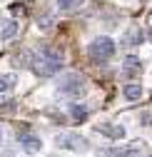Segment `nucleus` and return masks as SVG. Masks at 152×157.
I'll list each match as a JSON object with an SVG mask.
<instances>
[{
	"mask_svg": "<svg viewBox=\"0 0 152 157\" xmlns=\"http://www.w3.org/2000/svg\"><path fill=\"white\" fill-rule=\"evenodd\" d=\"M63 67V52L58 48H40L37 50V55L30 60V70L37 75V77H52L55 72H60Z\"/></svg>",
	"mask_w": 152,
	"mask_h": 157,
	"instance_id": "obj_1",
	"label": "nucleus"
},
{
	"mask_svg": "<svg viewBox=\"0 0 152 157\" xmlns=\"http://www.w3.org/2000/svg\"><path fill=\"white\" fill-rule=\"evenodd\" d=\"M87 55L92 63H107L110 57H115V43L110 37H95V40L87 45Z\"/></svg>",
	"mask_w": 152,
	"mask_h": 157,
	"instance_id": "obj_2",
	"label": "nucleus"
},
{
	"mask_svg": "<svg viewBox=\"0 0 152 157\" xmlns=\"http://www.w3.org/2000/svg\"><path fill=\"white\" fill-rule=\"evenodd\" d=\"M85 90H87V85H85V80H82V75H78V72L63 75L60 87H58V92H60V95H67V97H82Z\"/></svg>",
	"mask_w": 152,
	"mask_h": 157,
	"instance_id": "obj_3",
	"label": "nucleus"
},
{
	"mask_svg": "<svg viewBox=\"0 0 152 157\" xmlns=\"http://www.w3.org/2000/svg\"><path fill=\"white\" fill-rule=\"evenodd\" d=\"M55 142H58V147H63V150H72V152H87V150H90V142L85 140V137L75 135V132H65V135H60Z\"/></svg>",
	"mask_w": 152,
	"mask_h": 157,
	"instance_id": "obj_4",
	"label": "nucleus"
},
{
	"mask_svg": "<svg viewBox=\"0 0 152 157\" xmlns=\"http://www.w3.org/2000/svg\"><path fill=\"white\" fill-rule=\"evenodd\" d=\"M97 132L105 135V137H110V140H122V137H125V127L122 125H110V122L97 125Z\"/></svg>",
	"mask_w": 152,
	"mask_h": 157,
	"instance_id": "obj_5",
	"label": "nucleus"
},
{
	"mask_svg": "<svg viewBox=\"0 0 152 157\" xmlns=\"http://www.w3.org/2000/svg\"><path fill=\"white\" fill-rule=\"evenodd\" d=\"M17 140H20L23 150H25V152H30V155H35V152H40V147H43V142H40V137H35V135H20V137H17Z\"/></svg>",
	"mask_w": 152,
	"mask_h": 157,
	"instance_id": "obj_6",
	"label": "nucleus"
},
{
	"mask_svg": "<svg viewBox=\"0 0 152 157\" xmlns=\"http://www.w3.org/2000/svg\"><path fill=\"white\" fill-rule=\"evenodd\" d=\"M122 70L127 75H137V72H142V60H140L137 55H127L125 60H122Z\"/></svg>",
	"mask_w": 152,
	"mask_h": 157,
	"instance_id": "obj_7",
	"label": "nucleus"
},
{
	"mask_svg": "<svg viewBox=\"0 0 152 157\" xmlns=\"http://www.w3.org/2000/svg\"><path fill=\"white\" fill-rule=\"evenodd\" d=\"M70 115H72L75 122H85L87 115H90V110H87L85 105H78V102H75V105H70Z\"/></svg>",
	"mask_w": 152,
	"mask_h": 157,
	"instance_id": "obj_8",
	"label": "nucleus"
},
{
	"mask_svg": "<svg viewBox=\"0 0 152 157\" xmlns=\"http://www.w3.org/2000/svg\"><path fill=\"white\" fill-rule=\"evenodd\" d=\"M142 40H145V33H142L140 28H130V30H127V37H125L127 45H140Z\"/></svg>",
	"mask_w": 152,
	"mask_h": 157,
	"instance_id": "obj_9",
	"label": "nucleus"
},
{
	"mask_svg": "<svg viewBox=\"0 0 152 157\" xmlns=\"http://www.w3.org/2000/svg\"><path fill=\"white\" fill-rule=\"evenodd\" d=\"M15 35H17V23L15 20H8L3 25V30H0V37H3V40H13Z\"/></svg>",
	"mask_w": 152,
	"mask_h": 157,
	"instance_id": "obj_10",
	"label": "nucleus"
},
{
	"mask_svg": "<svg viewBox=\"0 0 152 157\" xmlns=\"http://www.w3.org/2000/svg\"><path fill=\"white\" fill-rule=\"evenodd\" d=\"M122 95L127 97L130 102H135V100H140V97H142V87H140V85H125Z\"/></svg>",
	"mask_w": 152,
	"mask_h": 157,
	"instance_id": "obj_11",
	"label": "nucleus"
},
{
	"mask_svg": "<svg viewBox=\"0 0 152 157\" xmlns=\"http://www.w3.org/2000/svg\"><path fill=\"white\" fill-rule=\"evenodd\" d=\"M15 85V75H0V92H8Z\"/></svg>",
	"mask_w": 152,
	"mask_h": 157,
	"instance_id": "obj_12",
	"label": "nucleus"
},
{
	"mask_svg": "<svg viewBox=\"0 0 152 157\" xmlns=\"http://www.w3.org/2000/svg\"><path fill=\"white\" fill-rule=\"evenodd\" d=\"M28 57H30V52H25V50L17 52V55H15V65H17V67H30V60H28Z\"/></svg>",
	"mask_w": 152,
	"mask_h": 157,
	"instance_id": "obj_13",
	"label": "nucleus"
},
{
	"mask_svg": "<svg viewBox=\"0 0 152 157\" xmlns=\"http://www.w3.org/2000/svg\"><path fill=\"white\" fill-rule=\"evenodd\" d=\"M80 5V0H58V8L60 10H72V8H78Z\"/></svg>",
	"mask_w": 152,
	"mask_h": 157,
	"instance_id": "obj_14",
	"label": "nucleus"
},
{
	"mask_svg": "<svg viewBox=\"0 0 152 157\" xmlns=\"http://www.w3.org/2000/svg\"><path fill=\"white\" fill-rule=\"evenodd\" d=\"M117 157H140V150H122V152H117Z\"/></svg>",
	"mask_w": 152,
	"mask_h": 157,
	"instance_id": "obj_15",
	"label": "nucleus"
},
{
	"mask_svg": "<svg viewBox=\"0 0 152 157\" xmlns=\"http://www.w3.org/2000/svg\"><path fill=\"white\" fill-rule=\"evenodd\" d=\"M37 25H40V28H50V25H52V20H50V15H43L40 20H37Z\"/></svg>",
	"mask_w": 152,
	"mask_h": 157,
	"instance_id": "obj_16",
	"label": "nucleus"
}]
</instances>
